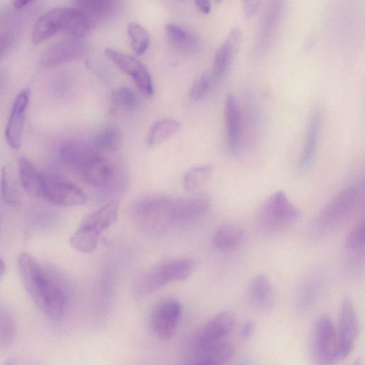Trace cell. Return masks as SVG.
<instances>
[{
	"label": "cell",
	"mask_w": 365,
	"mask_h": 365,
	"mask_svg": "<svg viewBox=\"0 0 365 365\" xmlns=\"http://www.w3.org/2000/svg\"><path fill=\"white\" fill-rule=\"evenodd\" d=\"M17 267L26 292L38 309L50 320L61 319L67 306L64 289L29 253L19 255Z\"/></svg>",
	"instance_id": "6da1fadb"
},
{
	"label": "cell",
	"mask_w": 365,
	"mask_h": 365,
	"mask_svg": "<svg viewBox=\"0 0 365 365\" xmlns=\"http://www.w3.org/2000/svg\"><path fill=\"white\" fill-rule=\"evenodd\" d=\"M91 24L78 7H58L41 16L36 21L31 34L35 44L43 42L59 32L71 37L82 38L89 32Z\"/></svg>",
	"instance_id": "7a4b0ae2"
},
{
	"label": "cell",
	"mask_w": 365,
	"mask_h": 365,
	"mask_svg": "<svg viewBox=\"0 0 365 365\" xmlns=\"http://www.w3.org/2000/svg\"><path fill=\"white\" fill-rule=\"evenodd\" d=\"M174 199L163 195H152L135 203L132 216L136 228L148 236H160L174 224Z\"/></svg>",
	"instance_id": "3957f363"
},
{
	"label": "cell",
	"mask_w": 365,
	"mask_h": 365,
	"mask_svg": "<svg viewBox=\"0 0 365 365\" xmlns=\"http://www.w3.org/2000/svg\"><path fill=\"white\" fill-rule=\"evenodd\" d=\"M195 268V262L190 259H179L156 264L135 279L133 294L138 298L149 296L169 282L187 279Z\"/></svg>",
	"instance_id": "277c9868"
},
{
	"label": "cell",
	"mask_w": 365,
	"mask_h": 365,
	"mask_svg": "<svg viewBox=\"0 0 365 365\" xmlns=\"http://www.w3.org/2000/svg\"><path fill=\"white\" fill-rule=\"evenodd\" d=\"M299 211L282 190L272 194L262 204L257 217L261 230L268 233L284 230L296 222Z\"/></svg>",
	"instance_id": "5b68a950"
},
{
	"label": "cell",
	"mask_w": 365,
	"mask_h": 365,
	"mask_svg": "<svg viewBox=\"0 0 365 365\" xmlns=\"http://www.w3.org/2000/svg\"><path fill=\"white\" fill-rule=\"evenodd\" d=\"M363 202L361 191L349 187L336 195L324 207L317 220L320 232L334 229L350 219Z\"/></svg>",
	"instance_id": "8992f818"
},
{
	"label": "cell",
	"mask_w": 365,
	"mask_h": 365,
	"mask_svg": "<svg viewBox=\"0 0 365 365\" xmlns=\"http://www.w3.org/2000/svg\"><path fill=\"white\" fill-rule=\"evenodd\" d=\"M311 342L314 365H335L341 359L336 330L329 317L322 316L316 321Z\"/></svg>",
	"instance_id": "52a82bcc"
},
{
	"label": "cell",
	"mask_w": 365,
	"mask_h": 365,
	"mask_svg": "<svg viewBox=\"0 0 365 365\" xmlns=\"http://www.w3.org/2000/svg\"><path fill=\"white\" fill-rule=\"evenodd\" d=\"M235 317L230 312H222L209 319L195 334L192 349L197 360L211 349L225 341L232 331Z\"/></svg>",
	"instance_id": "ba28073f"
},
{
	"label": "cell",
	"mask_w": 365,
	"mask_h": 365,
	"mask_svg": "<svg viewBox=\"0 0 365 365\" xmlns=\"http://www.w3.org/2000/svg\"><path fill=\"white\" fill-rule=\"evenodd\" d=\"M182 317V306L175 298H166L153 307L150 327L155 335L161 340L171 339L177 330Z\"/></svg>",
	"instance_id": "9c48e42d"
},
{
	"label": "cell",
	"mask_w": 365,
	"mask_h": 365,
	"mask_svg": "<svg viewBox=\"0 0 365 365\" xmlns=\"http://www.w3.org/2000/svg\"><path fill=\"white\" fill-rule=\"evenodd\" d=\"M41 197L61 207L80 206L86 201V195L78 187L53 175H44Z\"/></svg>",
	"instance_id": "30bf717a"
},
{
	"label": "cell",
	"mask_w": 365,
	"mask_h": 365,
	"mask_svg": "<svg viewBox=\"0 0 365 365\" xmlns=\"http://www.w3.org/2000/svg\"><path fill=\"white\" fill-rule=\"evenodd\" d=\"M105 54L124 73L129 75L139 91L147 96H152L154 86L150 73L146 66L135 57L113 48H106Z\"/></svg>",
	"instance_id": "8fae6325"
},
{
	"label": "cell",
	"mask_w": 365,
	"mask_h": 365,
	"mask_svg": "<svg viewBox=\"0 0 365 365\" xmlns=\"http://www.w3.org/2000/svg\"><path fill=\"white\" fill-rule=\"evenodd\" d=\"M359 332L358 317L350 299H344L339 312L336 330L341 359L346 357L352 351Z\"/></svg>",
	"instance_id": "7c38bea8"
},
{
	"label": "cell",
	"mask_w": 365,
	"mask_h": 365,
	"mask_svg": "<svg viewBox=\"0 0 365 365\" xmlns=\"http://www.w3.org/2000/svg\"><path fill=\"white\" fill-rule=\"evenodd\" d=\"M30 90L24 88L15 98L5 128V138L9 145L14 148H20L26 112L29 103Z\"/></svg>",
	"instance_id": "4fadbf2b"
},
{
	"label": "cell",
	"mask_w": 365,
	"mask_h": 365,
	"mask_svg": "<svg viewBox=\"0 0 365 365\" xmlns=\"http://www.w3.org/2000/svg\"><path fill=\"white\" fill-rule=\"evenodd\" d=\"M81 38L70 37L58 40L48 46L39 58L42 68H52L72 60L83 51Z\"/></svg>",
	"instance_id": "5bb4252c"
},
{
	"label": "cell",
	"mask_w": 365,
	"mask_h": 365,
	"mask_svg": "<svg viewBox=\"0 0 365 365\" xmlns=\"http://www.w3.org/2000/svg\"><path fill=\"white\" fill-rule=\"evenodd\" d=\"M225 120L227 146L231 154L236 155L241 147V115L238 101L232 94L225 99Z\"/></svg>",
	"instance_id": "9a60e30c"
},
{
	"label": "cell",
	"mask_w": 365,
	"mask_h": 365,
	"mask_svg": "<svg viewBox=\"0 0 365 365\" xmlns=\"http://www.w3.org/2000/svg\"><path fill=\"white\" fill-rule=\"evenodd\" d=\"M241 37L240 31L233 28L215 53L212 71V83L218 81L226 73L232 61Z\"/></svg>",
	"instance_id": "2e32d148"
},
{
	"label": "cell",
	"mask_w": 365,
	"mask_h": 365,
	"mask_svg": "<svg viewBox=\"0 0 365 365\" xmlns=\"http://www.w3.org/2000/svg\"><path fill=\"white\" fill-rule=\"evenodd\" d=\"M210 208L209 201L201 197L174 199V223H192L202 218Z\"/></svg>",
	"instance_id": "e0dca14e"
},
{
	"label": "cell",
	"mask_w": 365,
	"mask_h": 365,
	"mask_svg": "<svg viewBox=\"0 0 365 365\" xmlns=\"http://www.w3.org/2000/svg\"><path fill=\"white\" fill-rule=\"evenodd\" d=\"M79 173L87 184L100 187L111 181L114 175V168L108 160L101 154H96Z\"/></svg>",
	"instance_id": "ac0fdd59"
},
{
	"label": "cell",
	"mask_w": 365,
	"mask_h": 365,
	"mask_svg": "<svg viewBox=\"0 0 365 365\" xmlns=\"http://www.w3.org/2000/svg\"><path fill=\"white\" fill-rule=\"evenodd\" d=\"M248 299L251 305L258 310L267 311L272 308L274 289L267 275L259 274L254 277L249 287Z\"/></svg>",
	"instance_id": "d6986e66"
},
{
	"label": "cell",
	"mask_w": 365,
	"mask_h": 365,
	"mask_svg": "<svg viewBox=\"0 0 365 365\" xmlns=\"http://www.w3.org/2000/svg\"><path fill=\"white\" fill-rule=\"evenodd\" d=\"M96 154L90 145L78 141H68L59 150L61 161L68 167L80 172L85 165Z\"/></svg>",
	"instance_id": "ffe728a7"
},
{
	"label": "cell",
	"mask_w": 365,
	"mask_h": 365,
	"mask_svg": "<svg viewBox=\"0 0 365 365\" xmlns=\"http://www.w3.org/2000/svg\"><path fill=\"white\" fill-rule=\"evenodd\" d=\"M322 117L320 111L315 109L312 113L307 125L304 147L299 159L301 169L309 168L312 163L318 145Z\"/></svg>",
	"instance_id": "44dd1931"
},
{
	"label": "cell",
	"mask_w": 365,
	"mask_h": 365,
	"mask_svg": "<svg viewBox=\"0 0 365 365\" xmlns=\"http://www.w3.org/2000/svg\"><path fill=\"white\" fill-rule=\"evenodd\" d=\"M118 204L110 201L88 215L81 223L80 227L101 234L117 220Z\"/></svg>",
	"instance_id": "7402d4cb"
},
{
	"label": "cell",
	"mask_w": 365,
	"mask_h": 365,
	"mask_svg": "<svg viewBox=\"0 0 365 365\" xmlns=\"http://www.w3.org/2000/svg\"><path fill=\"white\" fill-rule=\"evenodd\" d=\"M18 168L20 182L24 190L31 196L41 197L44 175L24 156L19 158Z\"/></svg>",
	"instance_id": "603a6c76"
},
{
	"label": "cell",
	"mask_w": 365,
	"mask_h": 365,
	"mask_svg": "<svg viewBox=\"0 0 365 365\" xmlns=\"http://www.w3.org/2000/svg\"><path fill=\"white\" fill-rule=\"evenodd\" d=\"M75 4L88 17L91 26L108 17L117 6V1L113 0H79Z\"/></svg>",
	"instance_id": "cb8c5ba5"
},
{
	"label": "cell",
	"mask_w": 365,
	"mask_h": 365,
	"mask_svg": "<svg viewBox=\"0 0 365 365\" xmlns=\"http://www.w3.org/2000/svg\"><path fill=\"white\" fill-rule=\"evenodd\" d=\"M244 230L233 225H225L215 232L212 242L214 246L222 251H228L237 247L243 241Z\"/></svg>",
	"instance_id": "d4e9b609"
},
{
	"label": "cell",
	"mask_w": 365,
	"mask_h": 365,
	"mask_svg": "<svg viewBox=\"0 0 365 365\" xmlns=\"http://www.w3.org/2000/svg\"><path fill=\"white\" fill-rule=\"evenodd\" d=\"M365 247L364 222L357 225L348 235L345 242V249L351 266L364 259ZM357 265V264H356Z\"/></svg>",
	"instance_id": "484cf974"
},
{
	"label": "cell",
	"mask_w": 365,
	"mask_h": 365,
	"mask_svg": "<svg viewBox=\"0 0 365 365\" xmlns=\"http://www.w3.org/2000/svg\"><path fill=\"white\" fill-rule=\"evenodd\" d=\"M166 34L170 43L182 51H192L197 47L195 36L184 27L170 23L165 25Z\"/></svg>",
	"instance_id": "4316f807"
},
{
	"label": "cell",
	"mask_w": 365,
	"mask_h": 365,
	"mask_svg": "<svg viewBox=\"0 0 365 365\" xmlns=\"http://www.w3.org/2000/svg\"><path fill=\"white\" fill-rule=\"evenodd\" d=\"M121 143V134L115 127L108 126L101 130L89 143L98 153L116 150Z\"/></svg>",
	"instance_id": "83f0119b"
},
{
	"label": "cell",
	"mask_w": 365,
	"mask_h": 365,
	"mask_svg": "<svg viewBox=\"0 0 365 365\" xmlns=\"http://www.w3.org/2000/svg\"><path fill=\"white\" fill-rule=\"evenodd\" d=\"M1 196L2 200L13 206L21 203V193L16 178L8 166H4L1 170Z\"/></svg>",
	"instance_id": "f1b7e54d"
},
{
	"label": "cell",
	"mask_w": 365,
	"mask_h": 365,
	"mask_svg": "<svg viewBox=\"0 0 365 365\" xmlns=\"http://www.w3.org/2000/svg\"><path fill=\"white\" fill-rule=\"evenodd\" d=\"M180 127L176 120L165 118L156 121L151 127L148 135L150 147L158 145L175 134Z\"/></svg>",
	"instance_id": "f546056e"
},
{
	"label": "cell",
	"mask_w": 365,
	"mask_h": 365,
	"mask_svg": "<svg viewBox=\"0 0 365 365\" xmlns=\"http://www.w3.org/2000/svg\"><path fill=\"white\" fill-rule=\"evenodd\" d=\"M214 168L211 164L193 167L184 175L182 183L187 191H193L205 184L211 178Z\"/></svg>",
	"instance_id": "4dcf8cb0"
},
{
	"label": "cell",
	"mask_w": 365,
	"mask_h": 365,
	"mask_svg": "<svg viewBox=\"0 0 365 365\" xmlns=\"http://www.w3.org/2000/svg\"><path fill=\"white\" fill-rule=\"evenodd\" d=\"M99 234L80 227L70 237V245L75 250L83 252H93L97 247Z\"/></svg>",
	"instance_id": "1f68e13d"
},
{
	"label": "cell",
	"mask_w": 365,
	"mask_h": 365,
	"mask_svg": "<svg viewBox=\"0 0 365 365\" xmlns=\"http://www.w3.org/2000/svg\"><path fill=\"white\" fill-rule=\"evenodd\" d=\"M282 9V2L274 1L264 12L260 23L261 41L266 42L272 37L279 20Z\"/></svg>",
	"instance_id": "d6a6232c"
},
{
	"label": "cell",
	"mask_w": 365,
	"mask_h": 365,
	"mask_svg": "<svg viewBox=\"0 0 365 365\" xmlns=\"http://www.w3.org/2000/svg\"><path fill=\"white\" fill-rule=\"evenodd\" d=\"M128 34L133 50L137 56H141L148 50L150 36L149 32L142 25L131 22L128 25Z\"/></svg>",
	"instance_id": "836d02e7"
},
{
	"label": "cell",
	"mask_w": 365,
	"mask_h": 365,
	"mask_svg": "<svg viewBox=\"0 0 365 365\" xmlns=\"http://www.w3.org/2000/svg\"><path fill=\"white\" fill-rule=\"evenodd\" d=\"M16 336V327L13 317L5 309L0 308V347H10Z\"/></svg>",
	"instance_id": "e575fe53"
},
{
	"label": "cell",
	"mask_w": 365,
	"mask_h": 365,
	"mask_svg": "<svg viewBox=\"0 0 365 365\" xmlns=\"http://www.w3.org/2000/svg\"><path fill=\"white\" fill-rule=\"evenodd\" d=\"M112 101L118 108L126 111H133L138 107V97L133 89L123 86L113 91Z\"/></svg>",
	"instance_id": "d590c367"
},
{
	"label": "cell",
	"mask_w": 365,
	"mask_h": 365,
	"mask_svg": "<svg viewBox=\"0 0 365 365\" xmlns=\"http://www.w3.org/2000/svg\"><path fill=\"white\" fill-rule=\"evenodd\" d=\"M212 84L210 74H202L192 84L189 96L192 101H198L204 97Z\"/></svg>",
	"instance_id": "8d00e7d4"
},
{
	"label": "cell",
	"mask_w": 365,
	"mask_h": 365,
	"mask_svg": "<svg viewBox=\"0 0 365 365\" xmlns=\"http://www.w3.org/2000/svg\"><path fill=\"white\" fill-rule=\"evenodd\" d=\"M15 41L14 33L10 31L0 33V58L11 48Z\"/></svg>",
	"instance_id": "74e56055"
},
{
	"label": "cell",
	"mask_w": 365,
	"mask_h": 365,
	"mask_svg": "<svg viewBox=\"0 0 365 365\" xmlns=\"http://www.w3.org/2000/svg\"><path fill=\"white\" fill-rule=\"evenodd\" d=\"M261 1H245L243 2V12L246 16H253L259 9Z\"/></svg>",
	"instance_id": "f35d334b"
},
{
	"label": "cell",
	"mask_w": 365,
	"mask_h": 365,
	"mask_svg": "<svg viewBox=\"0 0 365 365\" xmlns=\"http://www.w3.org/2000/svg\"><path fill=\"white\" fill-rule=\"evenodd\" d=\"M255 330V324L252 321L247 322L242 327V336L247 339L252 336Z\"/></svg>",
	"instance_id": "ab89813d"
},
{
	"label": "cell",
	"mask_w": 365,
	"mask_h": 365,
	"mask_svg": "<svg viewBox=\"0 0 365 365\" xmlns=\"http://www.w3.org/2000/svg\"><path fill=\"white\" fill-rule=\"evenodd\" d=\"M196 6L203 14H208L211 9V3L207 0H197L195 1Z\"/></svg>",
	"instance_id": "60d3db41"
},
{
	"label": "cell",
	"mask_w": 365,
	"mask_h": 365,
	"mask_svg": "<svg viewBox=\"0 0 365 365\" xmlns=\"http://www.w3.org/2000/svg\"><path fill=\"white\" fill-rule=\"evenodd\" d=\"M33 1H14V6L16 9H21L23 7L26 6L27 5H29L31 3H32Z\"/></svg>",
	"instance_id": "b9f144b4"
},
{
	"label": "cell",
	"mask_w": 365,
	"mask_h": 365,
	"mask_svg": "<svg viewBox=\"0 0 365 365\" xmlns=\"http://www.w3.org/2000/svg\"><path fill=\"white\" fill-rule=\"evenodd\" d=\"M6 82V76L5 73L0 71V91L4 87Z\"/></svg>",
	"instance_id": "7bdbcfd3"
},
{
	"label": "cell",
	"mask_w": 365,
	"mask_h": 365,
	"mask_svg": "<svg viewBox=\"0 0 365 365\" xmlns=\"http://www.w3.org/2000/svg\"><path fill=\"white\" fill-rule=\"evenodd\" d=\"M6 267L5 263L2 259L0 258V279L2 277L5 272Z\"/></svg>",
	"instance_id": "ee69618b"
},
{
	"label": "cell",
	"mask_w": 365,
	"mask_h": 365,
	"mask_svg": "<svg viewBox=\"0 0 365 365\" xmlns=\"http://www.w3.org/2000/svg\"><path fill=\"white\" fill-rule=\"evenodd\" d=\"M190 365H217V364L210 363V362H205V361H195Z\"/></svg>",
	"instance_id": "f6af8a7d"
},
{
	"label": "cell",
	"mask_w": 365,
	"mask_h": 365,
	"mask_svg": "<svg viewBox=\"0 0 365 365\" xmlns=\"http://www.w3.org/2000/svg\"><path fill=\"white\" fill-rule=\"evenodd\" d=\"M16 360L14 359H11L8 360L4 365H16Z\"/></svg>",
	"instance_id": "bcb514c9"
},
{
	"label": "cell",
	"mask_w": 365,
	"mask_h": 365,
	"mask_svg": "<svg viewBox=\"0 0 365 365\" xmlns=\"http://www.w3.org/2000/svg\"><path fill=\"white\" fill-rule=\"evenodd\" d=\"M351 365H364L361 360L358 359L354 363H353Z\"/></svg>",
	"instance_id": "7dc6e473"
},
{
	"label": "cell",
	"mask_w": 365,
	"mask_h": 365,
	"mask_svg": "<svg viewBox=\"0 0 365 365\" xmlns=\"http://www.w3.org/2000/svg\"><path fill=\"white\" fill-rule=\"evenodd\" d=\"M29 365H34V364H29Z\"/></svg>",
	"instance_id": "c3c4849f"
}]
</instances>
